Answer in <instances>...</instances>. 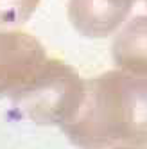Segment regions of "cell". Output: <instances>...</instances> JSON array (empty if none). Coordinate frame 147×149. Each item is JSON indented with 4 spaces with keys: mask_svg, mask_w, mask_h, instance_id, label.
<instances>
[{
    "mask_svg": "<svg viewBox=\"0 0 147 149\" xmlns=\"http://www.w3.org/2000/svg\"><path fill=\"white\" fill-rule=\"evenodd\" d=\"M113 59L126 72L147 77V15L133 18L115 38Z\"/></svg>",
    "mask_w": 147,
    "mask_h": 149,
    "instance_id": "5b68a950",
    "label": "cell"
},
{
    "mask_svg": "<svg viewBox=\"0 0 147 149\" xmlns=\"http://www.w3.org/2000/svg\"><path fill=\"white\" fill-rule=\"evenodd\" d=\"M115 149H142V146H122V147H115Z\"/></svg>",
    "mask_w": 147,
    "mask_h": 149,
    "instance_id": "52a82bcc",
    "label": "cell"
},
{
    "mask_svg": "<svg viewBox=\"0 0 147 149\" xmlns=\"http://www.w3.org/2000/svg\"><path fill=\"white\" fill-rule=\"evenodd\" d=\"M61 130L81 149L147 146V77L110 70L85 81L79 108Z\"/></svg>",
    "mask_w": 147,
    "mask_h": 149,
    "instance_id": "6da1fadb",
    "label": "cell"
},
{
    "mask_svg": "<svg viewBox=\"0 0 147 149\" xmlns=\"http://www.w3.org/2000/svg\"><path fill=\"white\" fill-rule=\"evenodd\" d=\"M40 0H0V24L20 25L36 11Z\"/></svg>",
    "mask_w": 147,
    "mask_h": 149,
    "instance_id": "8992f818",
    "label": "cell"
},
{
    "mask_svg": "<svg viewBox=\"0 0 147 149\" xmlns=\"http://www.w3.org/2000/svg\"><path fill=\"white\" fill-rule=\"evenodd\" d=\"M144 2H145V4H147V0H144Z\"/></svg>",
    "mask_w": 147,
    "mask_h": 149,
    "instance_id": "ba28073f",
    "label": "cell"
},
{
    "mask_svg": "<svg viewBox=\"0 0 147 149\" xmlns=\"http://www.w3.org/2000/svg\"><path fill=\"white\" fill-rule=\"evenodd\" d=\"M40 41L22 29L0 24V97H15L47 61Z\"/></svg>",
    "mask_w": 147,
    "mask_h": 149,
    "instance_id": "3957f363",
    "label": "cell"
},
{
    "mask_svg": "<svg viewBox=\"0 0 147 149\" xmlns=\"http://www.w3.org/2000/svg\"><path fill=\"white\" fill-rule=\"evenodd\" d=\"M136 0H68V20L86 38H106L129 16Z\"/></svg>",
    "mask_w": 147,
    "mask_h": 149,
    "instance_id": "277c9868",
    "label": "cell"
},
{
    "mask_svg": "<svg viewBox=\"0 0 147 149\" xmlns=\"http://www.w3.org/2000/svg\"><path fill=\"white\" fill-rule=\"evenodd\" d=\"M85 81L61 59H47L38 76L13 97L16 110L41 126L63 127L76 115Z\"/></svg>",
    "mask_w": 147,
    "mask_h": 149,
    "instance_id": "7a4b0ae2",
    "label": "cell"
}]
</instances>
